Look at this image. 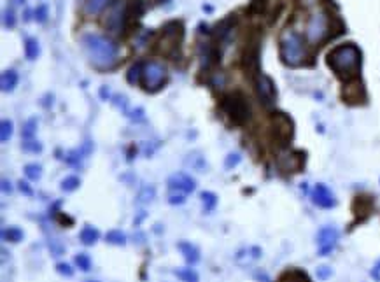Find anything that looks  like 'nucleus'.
Segmentation results:
<instances>
[{
	"mask_svg": "<svg viewBox=\"0 0 380 282\" xmlns=\"http://www.w3.org/2000/svg\"><path fill=\"white\" fill-rule=\"evenodd\" d=\"M81 42H83V49L88 60L95 67L109 68L116 63L119 49L112 39L100 35V33H86V35H83Z\"/></svg>",
	"mask_w": 380,
	"mask_h": 282,
	"instance_id": "nucleus-1",
	"label": "nucleus"
},
{
	"mask_svg": "<svg viewBox=\"0 0 380 282\" xmlns=\"http://www.w3.org/2000/svg\"><path fill=\"white\" fill-rule=\"evenodd\" d=\"M328 65L340 79L357 78L361 68V51L354 44H341L328 54Z\"/></svg>",
	"mask_w": 380,
	"mask_h": 282,
	"instance_id": "nucleus-2",
	"label": "nucleus"
},
{
	"mask_svg": "<svg viewBox=\"0 0 380 282\" xmlns=\"http://www.w3.org/2000/svg\"><path fill=\"white\" fill-rule=\"evenodd\" d=\"M280 58L286 65L296 67L305 60V44L298 32L284 30L280 35Z\"/></svg>",
	"mask_w": 380,
	"mask_h": 282,
	"instance_id": "nucleus-3",
	"label": "nucleus"
},
{
	"mask_svg": "<svg viewBox=\"0 0 380 282\" xmlns=\"http://www.w3.org/2000/svg\"><path fill=\"white\" fill-rule=\"evenodd\" d=\"M221 109L235 125H245L251 118V109L247 104L245 97L240 91H233L223 97L221 100Z\"/></svg>",
	"mask_w": 380,
	"mask_h": 282,
	"instance_id": "nucleus-4",
	"label": "nucleus"
},
{
	"mask_svg": "<svg viewBox=\"0 0 380 282\" xmlns=\"http://www.w3.org/2000/svg\"><path fill=\"white\" fill-rule=\"evenodd\" d=\"M126 16H128L126 0H116V2H112L107 7V12H105V18H104V27L110 33H121L126 25Z\"/></svg>",
	"mask_w": 380,
	"mask_h": 282,
	"instance_id": "nucleus-5",
	"label": "nucleus"
},
{
	"mask_svg": "<svg viewBox=\"0 0 380 282\" xmlns=\"http://www.w3.org/2000/svg\"><path fill=\"white\" fill-rule=\"evenodd\" d=\"M328 32H330V20H328L326 12H312L309 21H307V41L310 44H319V42L326 39Z\"/></svg>",
	"mask_w": 380,
	"mask_h": 282,
	"instance_id": "nucleus-6",
	"label": "nucleus"
},
{
	"mask_svg": "<svg viewBox=\"0 0 380 282\" xmlns=\"http://www.w3.org/2000/svg\"><path fill=\"white\" fill-rule=\"evenodd\" d=\"M165 79H166V67L163 63L156 62V60L144 63L142 84L147 91H158V89L163 86Z\"/></svg>",
	"mask_w": 380,
	"mask_h": 282,
	"instance_id": "nucleus-7",
	"label": "nucleus"
},
{
	"mask_svg": "<svg viewBox=\"0 0 380 282\" xmlns=\"http://www.w3.org/2000/svg\"><path fill=\"white\" fill-rule=\"evenodd\" d=\"M338 230L335 226H324V228L319 230L317 233V249H319V256H328L335 249L336 242H338Z\"/></svg>",
	"mask_w": 380,
	"mask_h": 282,
	"instance_id": "nucleus-8",
	"label": "nucleus"
},
{
	"mask_svg": "<svg viewBox=\"0 0 380 282\" xmlns=\"http://www.w3.org/2000/svg\"><path fill=\"white\" fill-rule=\"evenodd\" d=\"M256 91H258L259 100L263 102L267 107H272L275 104V86H273V81L264 74H259L256 78Z\"/></svg>",
	"mask_w": 380,
	"mask_h": 282,
	"instance_id": "nucleus-9",
	"label": "nucleus"
},
{
	"mask_svg": "<svg viewBox=\"0 0 380 282\" xmlns=\"http://www.w3.org/2000/svg\"><path fill=\"white\" fill-rule=\"evenodd\" d=\"M166 184L172 191H177V193H193L195 187H196V182L195 179L191 177V175H187L184 172H177V174H172L168 177V181H166Z\"/></svg>",
	"mask_w": 380,
	"mask_h": 282,
	"instance_id": "nucleus-10",
	"label": "nucleus"
},
{
	"mask_svg": "<svg viewBox=\"0 0 380 282\" xmlns=\"http://www.w3.org/2000/svg\"><path fill=\"white\" fill-rule=\"evenodd\" d=\"M312 202L321 209H331L336 205L335 195L331 193L326 184H315L312 191Z\"/></svg>",
	"mask_w": 380,
	"mask_h": 282,
	"instance_id": "nucleus-11",
	"label": "nucleus"
},
{
	"mask_svg": "<svg viewBox=\"0 0 380 282\" xmlns=\"http://www.w3.org/2000/svg\"><path fill=\"white\" fill-rule=\"evenodd\" d=\"M89 153H91V144L84 142L83 147L72 149V151H67L65 153V161H67L68 165H72V166H79L81 161H83V158H86Z\"/></svg>",
	"mask_w": 380,
	"mask_h": 282,
	"instance_id": "nucleus-12",
	"label": "nucleus"
},
{
	"mask_svg": "<svg viewBox=\"0 0 380 282\" xmlns=\"http://www.w3.org/2000/svg\"><path fill=\"white\" fill-rule=\"evenodd\" d=\"M177 249L181 251V254H182V258L186 259V263L187 265H196L200 261V251L196 249V246H193L191 242H179L177 243Z\"/></svg>",
	"mask_w": 380,
	"mask_h": 282,
	"instance_id": "nucleus-13",
	"label": "nucleus"
},
{
	"mask_svg": "<svg viewBox=\"0 0 380 282\" xmlns=\"http://www.w3.org/2000/svg\"><path fill=\"white\" fill-rule=\"evenodd\" d=\"M112 4V0H84L83 11L86 16H97L100 14L105 7H109Z\"/></svg>",
	"mask_w": 380,
	"mask_h": 282,
	"instance_id": "nucleus-14",
	"label": "nucleus"
},
{
	"mask_svg": "<svg viewBox=\"0 0 380 282\" xmlns=\"http://www.w3.org/2000/svg\"><path fill=\"white\" fill-rule=\"evenodd\" d=\"M18 72L16 70H4L2 76H0V86H2V91H12L16 86H18Z\"/></svg>",
	"mask_w": 380,
	"mask_h": 282,
	"instance_id": "nucleus-15",
	"label": "nucleus"
},
{
	"mask_svg": "<svg viewBox=\"0 0 380 282\" xmlns=\"http://www.w3.org/2000/svg\"><path fill=\"white\" fill-rule=\"evenodd\" d=\"M79 238H81V242H83L84 246H93V243H97V240L100 238V233H98L97 228H93V226L86 224L83 230H81Z\"/></svg>",
	"mask_w": 380,
	"mask_h": 282,
	"instance_id": "nucleus-16",
	"label": "nucleus"
},
{
	"mask_svg": "<svg viewBox=\"0 0 380 282\" xmlns=\"http://www.w3.org/2000/svg\"><path fill=\"white\" fill-rule=\"evenodd\" d=\"M23 230H20L18 226H9L2 232V238L6 242H12V243H18L23 240Z\"/></svg>",
	"mask_w": 380,
	"mask_h": 282,
	"instance_id": "nucleus-17",
	"label": "nucleus"
},
{
	"mask_svg": "<svg viewBox=\"0 0 380 282\" xmlns=\"http://www.w3.org/2000/svg\"><path fill=\"white\" fill-rule=\"evenodd\" d=\"M142 70H144V63H135V65L130 67V70H128L126 74V81L130 84H139L142 83Z\"/></svg>",
	"mask_w": 380,
	"mask_h": 282,
	"instance_id": "nucleus-18",
	"label": "nucleus"
},
{
	"mask_svg": "<svg viewBox=\"0 0 380 282\" xmlns=\"http://www.w3.org/2000/svg\"><path fill=\"white\" fill-rule=\"evenodd\" d=\"M41 53V48H39V42L37 39H33V37H28L27 41H25V54H27L28 60H35L39 57Z\"/></svg>",
	"mask_w": 380,
	"mask_h": 282,
	"instance_id": "nucleus-19",
	"label": "nucleus"
},
{
	"mask_svg": "<svg viewBox=\"0 0 380 282\" xmlns=\"http://www.w3.org/2000/svg\"><path fill=\"white\" fill-rule=\"evenodd\" d=\"M200 198H202L205 212H212L216 209V205H217L216 193H212V191H202V193H200Z\"/></svg>",
	"mask_w": 380,
	"mask_h": 282,
	"instance_id": "nucleus-20",
	"label": "nucleus"
},
{
	"mask_svg": "<svg viewBox=\"0 0 380 282\" xmlns=\"http://www.w3.org/2000/svg\"><path fill=\"white\" fill-rule=\"evenodd\" d=\"M174 275L182 282H198V273L193 268H177V270H174Z\"/></svg>",
	"mask_w": 380,
	"mask_h": 282,
	"instance_id": "nucleus-21",
	"label": "nucleus"
},
{
	"mask_svg": "<svg viewBox=\"0 0 380 282\" xmlns=\"http://www.w3.org/2000/svg\"><path fill=\"white\" fill-rule=\"evenodd\" d=\"M105 240L107 243H112V246H125L126 243V235L121 232V230H110L105 235Z\"/></svg>",
	"mask_w": 380,
	"mask_h": 282,
	"instance_id": "nucleus-22",
	"label": "nucleus"
},
{
	"mask_svg": "<svg viewBox=\"0 0 380 282\" xmlns=\"http://www.w3.org/2000/svg\"><path fill=\"white\" fill-rule=\"evenodd\" d=\"M155 195H156L155 186H144L142 190L139 191V195H137V202H139V203H149L153 198H155Z\"/></svg>",
	"mask_w": 380,
	"mask_h": 282,
	"instance_id": "nucleus-23",
	"label": "nucleus"
},
{
	"mask_svg": "<svg viewBox=\"0 0 380 282\" xmlns=\"http://www.w3.org/2000/svg\"><path fill=\"white\" fill-rule=\"evenodd\" d=\"M81 184V179L75 177V175H68L62 181V191H65V193H70V191H75Z\"/></svg>",
	"mask_w": 380,
	"mask_h": 282,
	"instance_id": "nucleus-24",
	"label": "nucleus"
},
{
	"mask_svg": "<svg viewBox=\"0 0 380 282\" xmlns=\"http://www.w3.org/2000/svg\"><path fill=\"white\" fill-rule=\"evenodd\" d=\"M25 175H27L30 181H39L42 175V166L39 163H28L25 166Z\"/></svg>",
	"mask_w": 380,
	"mask_h": 282,
	"instance_id": "nucleus-25",
	"label": "nucleus"
},
{
	"mask_svg": "<svg viewBox=\"0 0 380 282\" xmlns=\"http://www.w3.org/2000/svg\"><path fill=\"white\" fill-rule=\"evenodd\" d=\"M74 263L78 265V267L83 272H89V270H91V258H89L86 253H79L74 258Z\"/></svg>",
	"mask_w": 380,
	"mask_h": 282,
	"instance_id": "nucleus-26",
	"label": "nucleus"
},
{
	"mask_svg": "<svg viewBox=\"0 0 380 282\" xmlns=\"http://www.w3.org/2000/svg\"><path fill=\"white\" fill-rule=\"evenodd\" d=\"M11 137H12V121H9V119H4V121L0 123V140L6 144Z\"/></svg>",
	"mask_w": 380,
	"mask_h": 282,
	"instance_id": "nucleus-27",
	"label": "nucleus"
},
{
	"mask_svg": "<svg viewBox=\"0 0 380 282\" xmlns=\"http://www.w3.org/2000/svg\"><path fill=\"white\" fill-rule=\"evenodd\" d=\"M37 130V118H30L23 126V137L25 139H32Z\"/></svg>",
	"mask_w": 380,
	"mask_h": 282,
	"instance_id": "nucleus-28",
	"label": "nucleus"
},
{
	"mask_svg": "<svg viewBox=\"0 0 380 282\" xmlns=\"http://www.w3.org/2000/svg\"><path fill=\"white\" fill-rule=\"evenodd\" d=\"M23 149H25V151H28V153H41L42 151V144L37 142V140H33V139H27L23 142Z\"/></svg>",
	"mask_w": 380,
	"mask_h": 282,
	"instance_id": "nucleus-29",
	"label": "nucleus"
},
{
	"mask_svg": "<svg viewBox=\"0 0 380 282\" xmlns=\"http://www.w3.org/2000/svg\"><path fill=\"white\" fill-rule=\"evenodd\" d=\"M4 27L6 28H14L16 27V16L12 9L4 11Z\"/></svg>",
	"mask_w": 380,
	"mask_h": 282,
	"instance_id": "nucleus-30",
	"label": "nucleus"
},
{
	"mask_svg": "<svg viewBox=\"0 0 380 282\" xmlns=\"http://www.w3.org/2000/svg\"><path fill=\"white\" fill-rule=\"evenodd\" d=\"M33 14H35V20L39 21V23H46V20H48V6H46V4H41Z\"/></svg>",
	"mask_w": 380,
	"mask_h": 282,
	"instance_id": "nucleus-31",
	"label": "nucleus"
},
{
	"mask_svg": "<svg viewBox=\"0 0 380 282\" xmlns=\"http://www.w3.org/2000/svg\"><path fill=\"white\" fill-rule=\"evenodd\" d=\"M240 155L238 153H230L228 156H226V160H224V166L226 168H233V166H237L238 163H240Z\"/></svg>",
	"mask_w": 380,
	"mask_h": 282,
	"instance_id": "nucleus-32",
	"label": "nucleus"
},
{
	"mask_svg": "<svg viewBox=\"0 0 380 282\" xmlns=\"http://www.w3.org/2000/svg\"><path fill=\"white\" fill-rule=\"evenodd\" d=\"M184 202H186V195L184 193H176V191H174V193L168 196V203H172V205H181Z\"/></svg>",
	"mask_w": 380,
	"mask_h": 282,
	"instance_id": "nucleus-33",
	"label": "nucleus"
},
{
	"mask_svg": "<svg viewBox=\"0 0 380 282\" xmlns=\"http://www.w3.org/2000/svg\"><path fill=\"white\" fill-rule=\"evenodd\" d=\"M56 272L62 273V275H65V277H72V275H74V270H72L70 265H67V263H58L56 265Z\"/></svg>",
	"mask_w": 380,
	"mask_h": 282,
	"instance_id": "nucleus-34",
	"label": "nucleus"
},
{
	"mask_svg": "<svg viewBox=\"0 0 380 282\" xmlns=\"http://www.w3.org/2000/svg\"><path fill=\"white\" fill-rule=\"evenodd\" d=\"M331 275V268L330 267H319L317 268V277L319 279H328V277Z\"/></svg>",
	"mask_w": 380,
	"mask_h": 282,
	"instance_id": "nucleus-35",
	"label": "nucleus"
},
{
	"mask_svg": "<svg viewBox=\"0 0 380 282\" xmlns=\"http://www.w3.org/2000/svg\"><path fill=\"white\" fill-rule=\"evenodd\" d=\"M18 187H20V191H21V193H25L27 196H32V195H33V191H32V187L28 186V182L20 181V182H18Z\"/></svg>",
	"mask_w": 380,
	"mask_h": 282,
	"instance_id": "nucleus-36",
	"label": "nucleus"
},
{
	"mask_svg": "<svg viewBox=\"0 0 380 282\" xmlns=\"http://www.w3.org/2000/svg\"><path fill=\"white\" fill-rule=\"evenodd\" d=\"M2 190H4V193H11V191H12L11 182H7L6 179H4V181H2Z\"/></svg>",
	"mask_w": 380,
	"mask_h": 282,
	"instance_id": "nucleus-37",
	"label": "nucleus"
},
{
	"mask_svg": "<svg viewBox=\"0 0 380 282\" xmlns=\"http://www.w3.org/2000/svg\"><path fill=\"white\" fill-rule=\"evenodd\" d=\"M14 4H21V2H25V0H12Z\"/></svg>",
	"mask_w": 380,
	"mask_h": 282,
	"instance_id": "nucleus-38",
	"label": "nucleus"
},
{
	"mask_svg": "<svg viewBox=\"0 0 380 282\" xmlns=\"http://www.w3.org/2000/svg\"><path fill=\"white\" fill-rule=\"evenodd\" d=\"M88 282H97V280H88Z\"/></svg>",
	"mask_w": 380,
	"mask_h": 282,
	"instance_id": "nucleus-39",
	"label": "nucleus"
}]
</instances>
